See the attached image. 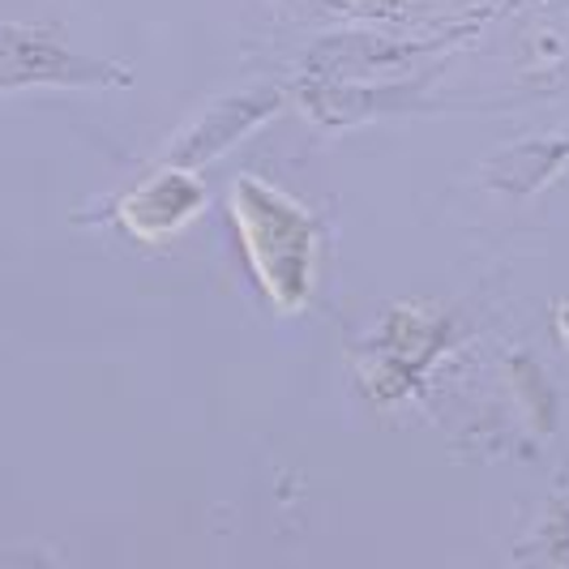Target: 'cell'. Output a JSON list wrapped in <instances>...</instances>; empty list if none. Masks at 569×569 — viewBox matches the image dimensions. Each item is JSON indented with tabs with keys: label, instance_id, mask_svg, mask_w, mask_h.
Masks as SVG:
<instances>
[{
	"label": "cell",
	"instance_id": "obj_1",
	"mask_svg": "<svg viewBox=\"0 0 569 569\" xmlns=\"http://www.w3.org/2000/svg\"><path fill=\"white\" fill-rule=\"evenodd\" d=\"M236 214H240V236L249 244L257 279L279 305H300L309 291V266H313L309 219L274 189L253 180H240Z\"/></svg>",
	"mask_w": 569,
	"mask_h": 569
},
{
	"label": "cell",
	"instance_id": "obj_2",
	"mask_svg": "<svg viewBox=\"0 0 569 569\" xmlns=\"http://www.w3.org/2000/svg\"><path fill=\"white\" fill-rule=\"evenodd\" d=\"M86 78H108V69H90L39 30L0 27V90L34 82H86Z\"/></svg>",
	"mask_w": 569,
	"mask_h": 569
},
{
	"label": "cell",
	"instance_id": "obj_3",
	"mask_svg": "<svg viewBox=\"0 0 569 569\" xmlns=\"http://www.w3.org/2000/svg\"><path fill=\"white\" fill-rule=\"evenodd\" d=\"M159 193L163 198H154V184H142L120 206V219H129V228L138 231V236L176 231L201 206V184L193 176H180V171H163L159 176Z\"/></svg>",
	"mask_w": 569,
	"mask_h": 569
}]
</instances>
